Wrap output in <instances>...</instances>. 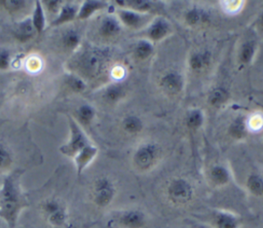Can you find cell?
Here are the masks:
<instances>
[{"label": "cell", "instance_id": "1", "mask_svg": "<svg viewBox=\"0 0 263 228\" xmlns=\"http://www.w3.org/2000/svg\"><path fill=\"white\" fill-rule=\"evenodd\" d=\"M25 206L26 199L20 187L18 175L15 173L5 177L0 189V218L10 228H14Z\"/></svg>", "mask_w": 263, "mask_h": 228}, {"label": "cell", "instance_id": "2", "mask_svg": "<svg viewBox=\"0 0 263 228\" xmlns=\"http://www.w3.org/2000/svg\"><path fill=\"white\" fill-rule=\"evenodd\" d=\"M107 66V56L101 49L90 47L80 52L73 61V69L79 77L91 79L102 74Z\"/></svg>", "mask_w": 263, "mask_h": 228}, {"label": "cell", "instance_id": "3", "mask_svg": "<svg viewBox=\"0 0 263 228\" xmlns=\"http://www.w3.org/2000/svg\"><path fill=\"white\" fill-rule=\"evenodd\" d=\"M162 156L161 147L152 141H146L137 146L132 156V163L136 170L147 173L152 170Z\"/></svg>", "mask_w": 263, "mask_h": 228}, {"label": "cell", "instance_id": "4", "mask_svg": "<svg viewBox=\"0 0 263 228\" xmlns=\"http://www.w3.org/2000/svg\"><path fill=\"white\" fill-rule=\"evenodd\" d=\"M164 193L170 203L176 206H186L194 199L195 187L187 178L175 177L167 182Z\"/></svg>", "mask_w": 263, "mask_h": 228}, {"label": "cell", "instance_id": "5", "mask_svg": "<svg viewBox=\"0 0 263 228\" xmlns=\"http://www.w3.org/2000/svg\"><path fill=\"white\" fill-rule=\"evenodd\" d=\"M92 201L100 207H106L112 203L116 196V186L108 177L98 178L92 186Z\"/></svg>", "mask_w": 263, "mask_h": 228}, {"label": "cell", "instance_id": "6", "mask_svg": "<svg viewBox=\"0 0 263 228\" xmlns=\"http://www.w3.org/2000/svg\"><path fill=\"white\" fill-rule=\"evenodd\" d=\"M70 126V139L69 142L60 148V151L70 157H75L85 146L89 144L87 137L78 125V123L71 117H69Z\"/></svg>", "mask_w": 263, "mask_h": 228}, {"label": "cell", "instance_id": "7", "mask_svg": "<svg viewBox=\"0 0 263 228\" xmlns=\"http://www.w3.org/2000/svg\"><path fill=\"white\" fill-rule=\"evenodd\" d=\"M173 32L171 23L163 16H154L143 30V38L157 43L167 38Z\"/></svg>", "mask_w": 263, "mask_h": 228}, {"label": "cell", "instance_id": "8", "mask_svg": "<svg viewBox=\"0 0 263 228\" xmlns=\"http://www.w3.org/2000/svg\"><path fill=\"white\" fill-rule=\"evenodd\" d=\"M116 228H144L147 223L146 214L140 208H126L119 212L112 220Z\"/></svg>", "mask_w": 263, "mask_h": 228}, {"label": "cell", "instance_id": "9", "mask_svg": "<svg viewBox=\"0 0 263 228\" xmlns=\"http://www.w3.org/2000/svg\"><path fill=\"white\" fill-rule=\"evenodd\" d=\"M116 16L122 27H126L132 30L144 29L153 18L151 13H141L125 8H118L116 10Z\"/></svg>", "mask_w": 263, "mask_h": 228}, {"label": "cell", "instance_id": "10", "mask_svg": "<svg viewBox=\"0 0 263 228\" xmlns=\"http://www.w3.org/2000/svg\"><path fill=\"white\" fill-rule=\"evenodd\" d=\"M159 86L166 94L177 96L185 87V78L180 71L168 70L160 76Z\"/></svg>", "mask_w": 263, "mask_h": 228}, {"label": "cell", "instance_id": "11", "mask_svg": "<svg viewBox=\"0 0 263 228\" xmlns=\"http://www.w3.org/2000/svg\"><path fill=\"white\" fill-rule=\"evenodd\" d=\"M210 228H240L241 219L234 213L215 210L209 217Z\"/></svg>", "mask_w": 263, "mask_h": 228}, {"label": "cell", "instance_id": "12", "mask_svg": "<svg viewBox=\"0 0 263 228\" xmlns=\"http://www.w3.org/2000/svg\"><path fill=\"white\" fill-rule=\"evenodd\" d=\"M98 34L102 39L111 40L119 36L122 31V25L116 15H105L98 25Z\"/></svg>", "mask_w": 263, "mask_h": 228}, {"label": "cell", "instance_id": "13", "mask_svg": "<svg viewBox=\"0 0 263 228\" xmlns=\"http://www.w3.org/2000/svg\"><path fill=\"white\" fill-rule=\"evenodd\" d=\"M208 180L214 187H225L231 180V174L225 164L215 163L208 170Z\"/></svg>", "mask_w": 263, "mask_h": 228}, {"label": "cell", "instance_id": "14", "mask_svg": "<svg viewBox=\"0 0 263 228\" xmlns=\"http://www.w3.org/2000/svg\"><path fill=\"white\" fill-rule=\"evenodd\" d=\"M211 64V53L205 50L193 51L188 59V67L192 73L204 72Z\"/></svg>", "mask_w": 263, "mask_h": 228}, {"label": "cell", "instance_id": "15", "mask_svg": "<svg viewBox=\"0 0 263 228\" xmlns=\"http://www.w3.org/2000/svg\"><path fill=\"white\" fill-rule=\"evenodd\" d=\"M126 96V86L121 81H114L107 85L103 92L102 99L108 104H116Z\"/></svg>", "mask_w": 263, "mask_h": 228}, {"label": "cell", "instance_id": "16", "mask_svg": "<svg viewBox=\"0 0 263 228\" xmlns=\"http://www.w3.org/2000/svg\"><path fill=\"white\" fill-rule=\"evenodd\" d=\"M257 42L253 39L245 40L241 43L237 52V63L240 67H247L253 62L257 53Z\"/></svg>", "mask_w": 263, "mask_h": 228}, {"label": "cell", "instance_id": "17", "mask_svg": "<svg viewBox=\"0 0 263 228\" xmlns=\"http://www.w3.org/2000/svg\"><path fill=\"white\" fill-rule=\"evenodd\" d=\"M97 154H98V148L93 145L88 144L74 157V162L76 164V169L78 175H80L83 172V169L93 160Z\"/></svg>", "mask_w": 263, "mask_h": 228}, {"label": "cell", "instance_id": "18", "mask_svg": "<svg viewBox=\"0 0 263 228\" xmlns=\"http://www.w3.org/2000/svg\"><path fill=\"white\" fill-rule=\"evenodd\" d=\"M210 20V13L200 7H192L184 14V22L189 27H199Z\"/></svg>", "mask_w": 263, "mask_h": 228}, {"label": "cell", "instance_id": "19", "mask_svg": "<svg viewBox=\"0 0 263 228\" xmlns=\"http://www.w3.org/2000/svg\"><path fill=\"white\" fill-rule=\"evenodd\" d=\"M79 6L75 4L66 3L63 5L58 13V15L52 20L50 26L51 27H59L63 26L69 22H72L75 17H77Z\"/></svg>", "mask_w": 263, "mask_h": 228}, {"label": "cell", "instance_id": "20", "mask_svg": "<svg viewBox=\"0 0 263 228\" xmlns=\"http://www.w3.org/2000/svg\"><path fill=\"white\" fill-rule=\"evenodd\" d=\"M108 6V3L105 1L99 0H85L79 6L77 18L78 20H87L96 12L105 9Z\"/></svg>", "mask_w": 263, "mask_h": 228}, {"label": "cell", "instance_id": "21", "mask_svg": "<svg viewBox=\"0 0 263 228\" xmlns=\"http://www.w3.org/2000/svg\"><path fill=\"white\" fill-rule=\"evenodd\" d=\"M154 53V44L145 38L136 41L133 46V55L137 61L145 62Z\"/></svg>", "mask_w": 263, "mask_h": 228}, {"label": "cell", "instance_id": "22", "mask_svg": "<svg viewBox=\"0 0 263 228\" xmlns=\"http://www.w3.org/2000/svg\"><path fill=\"white\" fill-rule=\"evenodd\" d=\"M248 132L249 129L247 125V118L241 115L234 117L228 126V135L235 141L243 140Z\"/></svg>", "mask_w": 263, "mask_h": 228}, {"label": "cell", "instance_id": "23", "mask_svg": "<svg viewBox=\"0 0 263 228\" xmlns=\"http://www.w3.org/2000/svg\"><path fill=\"white\" fill-rule=\"evenodd\" d=\"M81 41V35L78 30L74 28H69L65 30L60 37V44L65 50L73 51L79 45Z\"/></svg>", "mask_w": 263, "mask_h": 228}, {"label": "cell", "instance_id": "24", "mask_svg": "<svg viewBox=\"0 0 263 228\" xmlns=\"http://www.w3.org/2000/svg\"><path fill=\"white\" fill-rule=\"evenodd\" d=\"M36 34V31L33 27L31 17L26 18L16 24L15 28L13 29L14 38L21 42H26L31 40Z\"/></svg>", "mask_w": 263, "mask_h": 228}, {"label": "cell", "instance_id": "25", "mask_svg": "<svg viewBox=\"0 0 263 228\" xmlns=\"http://www.w3.org/2000/svg\"><path fill=\"white\" fill-rule=\"evenodd\" d=\"M121 128L129 136H137L144 129V121L138 115L129 114L121 120Z\"/></svg>", "mask_w": 263, "mask_h": 228}, {"label": "cell", "instance_id": "26", "mask_svg": "<svg viewBox=\"0 0 263 228\" xmlns=\"http://www.w3.org/2000/svg\"><path fill=\"white\" fill-rule=\"evenodd\" d=\"M204 123V113L199 108L189 110L185 115V126L190 131H197Z\"/></svg>", "mask_w": 263, "mask_h": 228}, {"label": "cell", "instance_id": "27", "mask_svg": "<svg viewBox=\"0 0 263 228\" xmlns=\"http://www.w3.org/2000/svg\"><path fill=\"white\" fill-rule=\"evenodd\" d=\"M118 5V8L130 9L141 13H151V10L154 8L153 3L148 0H121L115 1Z\"/></svg>", "mask_w": 263, "mask_h": 228}, {"label": "cell", "instance_id": "28", "mask_svg": "<svg viewBox=\"0 0 263 228\" xmlns=\"http://www.w3.org/2000/svg\"><path fill=\"white\" fill-rule=\"evenodd\" d=\"M230 98L229 91L224 86H218L213 88L208 96V104L213 108H221L224 106Z\"/></svg>", "mask_w": 263, "mask_h": 228}, {"label": "cell", "instance_id": "29", "mask_svg": "<svg viewBox=\"0 0 263 228\" xmlns=\"http://www.w3.org/2000/svg\"><path fill=\"white\" fill-rule=\"evenodd\" d=\"M246 188L253 196H263V176L256 172L251 173L246 179Z\"/></svg>", "mask_w": 263, "mask_h": 228}, {"label": "cell", "instance_id": "30", "mask_svg": "<svg viewBox=\"0 0 263 228\" xmlns=\"http://www.w3.org/2000/svg\"><path fill=\"white\" fill-rule=\"evenodd\" d=\"M31 21H32V24H33V27H34L36 33L41 34L44 31L45 24H46L45 13H44V9H43L41 1L35 2V7L33 10Z\"/></svg>", "mask_w": 263, "mask_h": 228}, {"label": "cell", "instance_id": "31", "mask_svg": "<svg viewBox=\"0 0 263 228\" xmlns=\"http://www.w3.org/2000/svg\"><path fill=\"white\" fill-rule=\"evenodd\" d=\"M77 119L84 125H88L96 116V110L88 104H83L78 107L76 111Z\"/></svg>", "mask_w": 263, "mask_h": 228}, {"label": "cell", "instance_id": "32", "mask_svg": "<svg viewBox=\"0 0 263 228\" xmlns=\"http://www.w3.org/2000/svg\"><path fill=\"white\" fill-rule=\"evenodd\" d=\"M66 84L74 92H82L86 88V84H85L84 80L81 77H79L77 75H73V74L67 76Z\"/></svg>", "mask_w": 263, "mask_h": 228}, {"label": "cell", "instance_id": "33", "mask_svg": "<svg viewBox=\"0 0 263 228\" xmlns=\"http://www.w3.org/2000/svg\"><path fill=\"white\" fill-rule=\"evenodd\" d=\"M245 3L241 0H225L221 1V7L228 14H236L243 8Z\"/></svg>", "mask_w": 263, "mask_h": 228}, {"label": "cell", "instance_id": "34", "mask_svg": "<svg viewBox=\"0 0 263 228\" xmlns=\"http://www.w3.org/2000/svg\"><path fill=\"white\" fill-rule=\"evenodd\" d=\"M247 125L249 131H259L263 128V114L256 112L247 118Z\"/></svg>", "mask_w": 263, "mask_h": 228}, {"label": "cell", "instance_id": "35", "mask_svg": "<svg viewBox=\"0 0 263 228\" xmlns=\"http://www.w3.org/2000/svg\"><path fill=\"white\" fill-rule=\"evenodd\" d=\"M47 220L49 221V223L55 227H62L66 224L67 221V212L64 208V206H62L60 210H58L57 212L52 213L51 215L47 216Z\"/></svg>", "mask_w": 263, "mask_h": 228}, {"label": "cell", "instance_id": "36", "mask_svg": "<svg viewBox=\"0 0 263 228\" xmlns=\"http://www.w3.org/2000/svg\"><path fill=\"white\" fill-rule=\"evenodd\" d=\"M1 3L3 4V7L11 13L18 12L26 6V2L22 0H3Z\"/></svg>", "mask_w": 263, "mask_h": 228}, {"label": "cell", "instance_id": "37", "mask_svg": "<svg viewBox=\"0 0 263 228\" xmlns=\"http://www.w3.org/2000/svg\"><path fill=\"white\" fill-rule=\"evenodd\" d=\"M61 207H62L61 203H59V201L55 200V199H48V200L44 201L43 204H42V210H43V212L45 213L46 217L49 216V215H51L52 213L57 212V211L60 210Z\"/></svg>", "mask_w": 263, "mask_h": 228}, {"label": "cell", "instance_id": "38", "mask_svg": "<svg viewBox=\"0 0 263 228\" xmlns=\"http://www.w3.org/2000/svg\"><path fill=\"white\" fill-rule=\"evenodd\" d=\"M11 162V156L10 153L6 148L3 146H0V168H4L8 166Z\"/></svg>", "mask_w": 263, "mask_h": 228}, {"label": "cell", "instance_id": "39", "mask_svg": "<svg viewBox=\"0 0 263 228\" xmlns=\"http://www.w3.org/2000/svg\"><path fill=\"white\" fill-rule=\"evenodd\" d=\"M42 4H44L45 8H47V10L50 12V13H53V14H57L59 13L60 9H61V3L62 1H53V0H49V1H42L41 2Z\"/></svg>", "mask_w": 263, "mask_h": 228}, {"label": "cell", "instance_id": "40", "mask_svg": "<svg viewBox=\"0 0 263 228\" xmlns=\"http://www.w3.org/2000/svg\"><path fill=\"white\" fill-rule=\"evenodd\" d=\"M10 53L7 50L0 51V69L5 70L10 66Z\"/></svg>", "mask_w": 263, "mask_h": 228}, {"label": "cell", "instance_id": "41", "mask_svg": "<svg viewBox=\"0 0 263 228\" xmlns=\"http://www.w3.org/2000/svg\"><path fill=\"white\" fill-rule=\"evenodd\" d=\"M111 74H112L113 78L115 79V81H121V79L125 75V70H124V68L122 66H115L112 69Z\"/></svg>", "mask_w": 263, "mask_h": 228}, {"label": "cell", "instance_id": "42", "mask_svg": "<svg viewBox=\"0 0 263 228\" xmlns=\"http://www.w3.org/2000/svg\"><path fill=\"white\" fill-rule=\"evenodd\" d=\"M257 25H258V28L259 30L263 31V11L260 13L259 17H258V21H257Z\"/></svg>", "mask_w": 263, "mask_h": 228}, {"label": "cell", "instance_id": "43", "mask_svg": "<svg viewBox=\"0 0 263 228\" xmlns=\"http://www.w3.org/2000/svg\"><path fill=\"white\" fill-rule=\"evenodd\" d=\"M65 228H70V227H65Z\"/></svg>", "mask_w": 263, "mask_h": 228}]
</instances>
